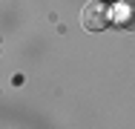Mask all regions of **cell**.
<instances>
[{
    "mask_svg": "<svg viewBox=\"0 0 135 129\" xmlns=\"http://www.w3.org/2000/svg\"><path fill=\"white\" fill-rule=\"evenodd\" d=\"M107 23H109V9L101 0H89L81 9V26L86 32H101V29H107Z\"/></svg>",
    "mask_w": 135,
    "mask_h": 129,
    "instance_id": "obj_1",
    "label": "cell"
},
{
    "mask_svg": "<svg viewBox=\"0 0 135 129\" xmlns=\"http://www.w3.org/2000/svg\"><path fill=\"white\" fill-rule=\"evenodd\" d=\"M129 20V6H118L115 9V23H127Z\"/></svg>",
    "mask_w": 135,
    "mask_h": 129,
    "instance_id": "obj_2",
    "label": "cell"
}]
</instances>
